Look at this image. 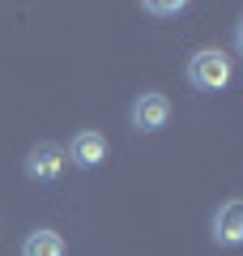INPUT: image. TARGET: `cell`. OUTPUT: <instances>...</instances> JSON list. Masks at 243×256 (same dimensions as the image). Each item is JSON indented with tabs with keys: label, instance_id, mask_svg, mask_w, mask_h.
I'll use <instances>...</instances> for the list:
<instances>
[{
	"label": "cell",
	"instance_id": "obj_1",
	"mask_svg": "<svg viewBox=\"0 0 243 256\" xmlns=\"http://www.w3.org/2000/svg\"><path fill=\"white\" fill-rule=\"evenodd\" d=\"M188 86L192 90H222V86H230V56L226 52H196L188 60Z\"/></svg>",
	"mask_w": 243,
	"mask_h": 256
},
{
	"label": "cell",
	"instance_id": "obj_3",
	"mask_svg": "<svg viewBox=\"0 0 243 256\" xmlns=\"http://www.w3.org/2000/svg\"><path fill=\"white\" fill-rule=\"evenodd\" d=\"M166 120H171V102H166V94L145 90L141 98L132 102V124L141 128V132H158V128H166Z\"/></svg>",
	"mask_w": 243,
	"mask_h": 256
},
{
	"label": "cell",
	"instance_id": "obj_4",
	"mask_svg": "<svg viewBox=\"0 0 243 256\" xmlns=\"http://www.w3.org/2000/svg\"><path fill=\"white\" fill-rule=\"evenodd\" d=\"M60 171H64V150L52 146V141H43V146H34L26 154V175L30 180L52 184V180H60Z\"/></svg>",
	"mask_w": 243,
	"mask_h": 256
},
{
	"label": "cell",
	"instance_id": "obj_2",
	"mask_svg": "<svg viewBox=\"0 0 243 256\" xmlns=\"http://www.w3.org/2000/svg\"><path fill=\"white\" fill-rule=\"evenodd\" d=\"M64 162L81 166V171H90V166L107 162V137H102V132H94V128L77 132V137H72V146L64 150Z\"/></svg>",
	"mask_w": 243,
	"mask_h": 256
},
{
	"label": "cell",
	"instance_id": "obj_6",
	"mask_svg": "<svg viewBox=\"0 0 243 256\" xmlns=\"http://www.w3.org/2000/svg\"><path fill=\"white\" fill-rule=\"evenodd\" d=\"M22 256H64V239L56 235V230L38 226V230H30V235L22 239Z\"/></svg>",
	"mask_w": 243,
	"mask_h": 256
},
{
	"label": "cell",
	"instance_id": "obj_7",
	"mask_svg": "<svg viewBox=\"0 0 243 256\" xmlns=\"http://www.w3.org/2000/svg\"><path fill=\"white\" fill-rule=\"evenodd\" d=\"M145 13H154V18H180L184 4H180V0H175V4H158V0H150V4H145Z\"/></svg>",
	"mask_w": 243,
	"mask_h": 256
},
{
	"label": "cell",
	"instance_id": "obj_5",
	"mask_svg": "<svg viewBox=\"0 0 243 256\" xmlns=\"http://www.w3.org/2000/svg\"><path fill=\"white\" fill-rule=\"evenodd\" d=\"M214 239L222 248L243 244V201H226L222 210L214 214Z\"/></svg>",
	"mask_w": 243,
	"mask_h": 256
}]
</instances>
